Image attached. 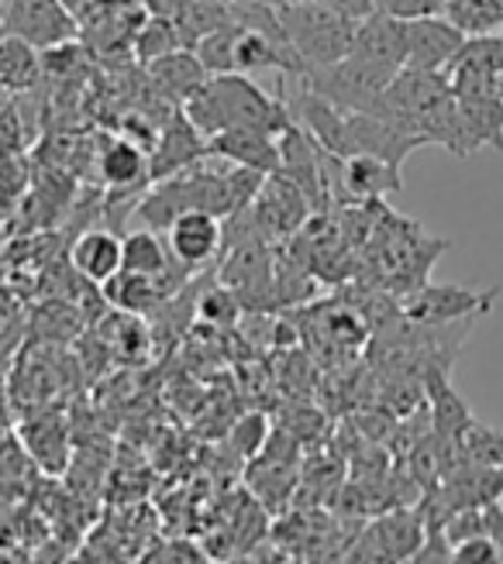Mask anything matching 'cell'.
I'll return each mask as SVG.
<instances>
[{
	"instance_id": "obj_34",
	"label": "cell",
	"mask_w": 503,
	"mask_h": 564,
	"mask_svg": "<svg viewBox=\"0 0 503 564\" xmlns=\"http://www.w3.org/2000/svg\"><path fill=\"white\" fill-rule=\"evenodd\" d=\"M0 35H4V0H0Z\"/></svg>"
},
{
	"instance_id": "obj_35",
	"label": "cell",
	"mask_w": 503,
	"mask_h": 564,
	"mask_svg": "<svg viewBox=\"0 0 503 564\" xmlns=\"http://www.w3.org/2000/svg\"><path fill=\"white\" fill-rule=\"evenodd\" d=\"M500 97H503V79H500Z\"/></svg>"
},
{
	"instance_id": "obj_12",
	"label": "cell",
	"mask_w": 503,
	"mask_h": 564,
	"mask_svg": "<svg viewBox=\"0 0 503 564\" xmlns=\"http://www.w3.org/2000/svg\"><path fill=\"white\" fill-rule=\"evenodd\" d=\"M352 55L366 59L386 73H400L407 66V21L386 11H373L355 24Z\"/></svg>"
},
{
	"instance_id": "obj_4",
	"label": "cell",
	"mask_w": 503,
	"mask_h": 564,
	"mask_svg": "<svg viewBox=\"0 0 503 564\" xmlns=\"http://www.w3.org/2000/svg\"><path fill=\"white\" fill-rule=\"evenodd\" d=\"M314 214H318L314 204L279 173L266 176L263 189L256 193V200L245 207L252 235L269 241V245L272 241H290Z\"/></svg>"
},
{
	"instance_id": "obj_13",
	"label": "cell",
	"mask_w": 503,
	"mask_h": 564,
	"mask_svg": "<svg viewBox=\"0 0 503 564\" xmlns=\"http://www.w3.org/2000/svg\"><path fill=\"white\" fill-rule=\"evenodd\" d=\"M211 155L225 159L245 169H256V173H279V134L259 131V128H228L207 138Z\"/></svg>"
},
{
	"instance_id": "obj_28",
	"label": "cell",
	"mask_w": 503,
	"mask_h": 564,
	"mask_svg": "<svg viewBox=\"0 0 503 564\" xmlns=\"http://www.w3.org/2000/svg\"><path fill=\"white\" fill-rule=\"evenodd\" d=\"M235 444H238V451L245 458H256L259 451L266 447V441H269V423H266V416H259V413H252V416H245V420H238L235 423Z\"/></svg>"
},
{
	"instance_id": "obj_23",
	"label": "cell",
	"mask_w": 503,
	"mask_h": 564,
	"mask_svg": "<svg viewBox=\"0 0 503 564\" xmlns=\"http://www.w3.org/2000/svg\"><path fill=\"white\" fill-rule=\"evenodd\" d=\"M176 48H186L180 32H176V24L170 18H159V14H149L142 18V24L135 28V39H131V52L142 59L146 66L162 59V55H170Z\"/></svg>"
},
{
	"instance_id": "obj_32",
	"label": "cell",
	"mask_w": 503,
	"mask_h": 564,
	"mask_svg": "<svg viewBox=\"0 0 503 564\" xmlns=\"http://www.w3.org/2000/svg\"><path fill=\"white\" fill-rule=\"evenodd\" d=\"M483 517H486V533L493 538V544H496V551H500V561H503V499L486 502V506H483Z\"/></svg>"
},
{
	"instance_id": "obj_25",
	"label": "cell",
	"mask_w": 503,
	"mask_h": 564,
	"mask_svg": "<svg viewBox=\"0 0 503 564\" xmlns=\"http://www.w3.org/2000/svg\"><path fill=\"white\" fill-rule=\"evenodd\" d=\"M462 465H503V431L472 423L462 437Z\"/></svg>"
},
{
	"instance_id": "obj_17",
	"label": "cell",
	"mask_w": 503,
	"mask_h": 564,
	"mask_svg": "<svg viewBox=\"0 0 503 564\" xmlns=\"http://www.w3.org/2000/svg\"><path fill=\"white\" fill-rule=\"evenodd\" d=\"M97 176L107 183L110 193H131L135 186L149 183V149H142L131 138L107 141L97 155Z\"/></svg>"
},
{
	"instance_id": "obj_22",
	"label": "cell",
	"mask_w": 503,
	"mask_h": 564,
	"mask_svg": "<svg viewBox=\"0 0 503 564\" xmlns=\"http://www.w3.org/2000/svg\"><path fill=\"white\" fill-rule=\"evenodd\" d=\"M110 351H115L121 361H146L149 348H152V334L146 327V321L138 314H125V310H115V317H107L104 324Z\"/></svg>"
},
{
	"instance_id": "obj_1",
	"label": "cell",
	"mask_w": 503,
	"mask_h": 564,
	"mask_svg": "<svg viewBox=\"0 0 503 564\" xmlns=\"http://www.w3.org/2000/svg\"><path fill=\"white\" fill-rule=\"evenodd\" d=\"M183 115L207 138L228 128H259L283 134L293 124L290 104L272 97L245 73H214L204 87L183 104Z\"/></svg>"
},
{
	"instance_id": "obj_18",
	"label": "cell",
	"mask_w": 503,
	"mask_h": 564,
	"mask_svg": "<svg viewBox=\"0 0 503 564\" xmlns=\"http://www.w3.org/2000/svg\"><path fill=\"white\" fill-rule=\"evenodd\" d=\"M21 444L42 471L60 475L69 465V431L60 416H39L21 423Z\"/></svg>"
},
{
	"instance_id": "obj_16",
	"label": "cell",
	"mask_w": 503,
	"mask_h": 564,
	"mask_svg": "<svg viewBox=\"0 0 503 564\" xmlns=\"http://www.w3.org/2000/svg\"><path fill=\"white\" fill-rule=\"evenodd\" d=\"M456 100H459L469 155L480 149L503 152V97H500V90L456 94Z\"/></svg>"
},
{
	"instance_id": "obj_21",
	"label": "cell",
	"mask_w": 503,
	"mask_h": 564,
	"mask_svg": "<svg viewBox=\"0 0 503 564\" xmlns=\"http://www.w3.org/2000/svg\"><path fill=\"white\" fill-rule=\"evenodd\" d=\"M32 42L18 35H0V90L4 94H24L32 90L42 76V59Z\"/></svg>"
},
{
	"instance_id": "obj_15",
	"label": "cell",
	"mask_w": 503,
	"mask_h": 564,
	"mask_svg": "<svg viewBox=\"0 0 503 564\" xmlns=\"http://www.w3.org/2000/svg\"><path fill=\"white\" fill-rule=\"evenodd\" d=\"M69 265L83 282H94V286H104L107 279H115L125 265L121 256V238L110 228H90L83 231L73 248H69Z\"/></svg>"
},
{
	"instance_id": "obj_33",
	"label": "cell",
	"mask_w": 503,
	"mask_h": 564,
	"mask_svg": "<svg viewBox=\"0 0 503 564\" xmlns=\"http://www.w3.org/2000/svg\"><path fill=\"white\" fill-rule=\"evenodd\" d=\"M60 4L76 18V24L83 21V18H90L97 8H100V0H60Z\"/></svg>"
},
{
	"instance_id": "obj_14",
	"label": "cell",
	"mask_w": 503,
	"mask_h": 564,
	"mask_svg": "<svg viewBox=\"0 0 503 564\" xmlns=\"http://www.w3.org/2000/svg\"><path fill=\"white\" fill-rule=\"evenodd\" d=\"M149 79L162 100H170L173 107H183L204 83L211 79V69L201 63V55L193 48H176L162 59L149 63Z\"/></svg>"
},
{
	"instance_id": "obj_20",
	"label": "cell",
	"mask_w": 503,
	"mask_h": 564,
	"mask_svg": "<svg viewBox=\"0 0 503 564\" xmlns=\"http://www.w3.org/2000/svg\"><path fill=\"white\" fill-rule=\"evenodd\" d=\"M121 256H125V265H121V269L138 272V275L162 279V282H165V290H173L170 272H173V269H183V265L173 259V251H170V245H165V238H159L152 228L125 235V238H121ZM186 272H190V269H186Z\"/></svg>"
},
{
	"instance_id": "obj_24",
	"label": "cell",
	"mask_w": 503,
	"mask_h": 564,
	"mask_svg": "<svg viewBox=\"0 0 503 564\" xmlns=\"http://www.w3.org/2000/svg\"><path fill=\"white\" fill-rule=\"evenodd\" d=\"M441 14L465 35H493L503 28V0H445Z\"/></svg>"
},
{
	"instance_id": "obj_7",
	"label": "cell",
	"mask_w": 503,
	"mask_h": 564,
	"mask_svg": "<svg viewBox=\"0 0 503 564\" xmlns=\"http://www.w3.org/2000/svg\"><path fill=\"white\" fill-rule=\"evenodd\" d=\"M4 32L35 48H52L76 39L79 24L60 0H4Z\"/></svg>"
},
{
	"instance_id": "obj_19",
	"label": "cell",
	"mask_w": 503,
	"mask_h": 564,
	"mask_svg": "<svg viewBox=\"0 0 503 564\" xmlns=\"http://www.w3.org/2000/svg\"><path fill=\"white\" fill-rule=\"evenodd\" d=\"M104 300L115 306V310H125V314H152L159 310L165 300H170V290H165L162 279H152V275H138V272H128L121 269L115 279L104 282Z\"/></svg>"
},
{
	"instance_id": "obj_31",
	"label": "cell",
	"mask_w": 503,
	"mask_h": 564,
	"mask_svg": "<svg viewBox=\"0 0 503 564\" xmlns=\"http://www.w3.org/2000/svg\"><path fill=\"white\" fill-rule=\"evenodd\" d=\"M324 4L331 8V11H339L342 18H349V21H362V18H370L373 11H379V0H324Z\"/></svg>"
},
{
	"instance_id": "obj_2",
	"label": "cell",
	"mask_w": 503,
	"mask_h": 564,
	"mask_svg": "<svg viewBox=\"0 0 503 564\" xmlns=\"http://www.w3.org/2000/svg\"><path fill=\"white\" fill-rule=\"evenodd\" d=\"M272 8L290 45L303 59V69L331 66L352 52L355 21L331 11L324 0H287V4H272Z\"/></svg>"
},
{
	"instance_id": "obj_3",
	"label": "cell",
	"mask_w": 503,
	"mask_h": 564,
	"mask_svg": "<svg viewBox=\"0 0 503 564\" xmlns=\"http://www.w3.org/2000/svg\"><path fill=\"white\" fill-rule=\"evenodd\" d=\"M397 73H386L358 55H345V59L331 63V66H314L303 69V76H297L307 90L321 94L324 100H331L334 107L342 110H373L386 90V83L394 79Z\"/></svg>"
},
{
	"instance_id": "obj_26",
	"label": "cell",
	"mask_w": 503,
	"mask_h": 564,
	"mask_svg": "<svg viewBox=\"0 0 503 564\" xmlns=\"http://www.w3.org/2000/svg\"><path fill=\"white\" fill-rule=\"evenodd\" d=\"M197 314L211 327H232L238 321V314H242V300L235 296L232 286H211L197 300Z\"/></svg>"
},
{
	"instance_id": "obj_10",
	"label": "cell",
	"mask_w": 503,
	"mask_h": 564,
	"mask_svg": "<svg viewBox=\"0 0 503 564\" xmlns=\"http://www.w3.org/2000/svg\"><path fill=\"white\" fill-rule=\"evenodd\" d=\"M165 245L183 269H201L221 259L225 251V217L207 210H186L165 228Z\"/></svg>"
},
{
	"instance_id": "obj_8",
	"label": "cell",
	"mask_w": 503,
	"mask_h": 564,
	"mask_svg": "<svg viewBox=\"0 0 503 564\" xmlns=\"http://www.w3.org/2000/svg\"><path fill=\"white\" fill-rule=\"evenodd\" d=\"M417 149H425V141L394 121L370 115V110H349L345 115V155L366 152L404 169V159Z\"/></svg>"
},
{
	"instance_id": "obj_30",
	"label": "cell",
	"mask_w": 503,
	"mask_h": 564,
	"mask_svg": "<svg viewBox=\"0 0 503 564\" xmlns=\"http://www.w3.org/2000/svg\"><path fill=\"white\" fill-rule=\"evenodd\" d=\"M445 0H379V11L397 14L404 21L410 18H425V14H441Z\"/></svg>"
},
{
	"instance_id": "obj_6",
	"label": "cell",
	"mask_w": 503,
	"mask_h": 564,
	"mask_svg": "<svg viewBox=\"0 0 503 564\" xmlns=\"http://www.w3.org/2000/svg\"><path fill=\"white\" fill-rule=\"evenodd\" d=\"M500 290H469V286H435V282H425L404 296L400 310L404 321L421 324V327H445L456 324L462 317H480L490 314L496 303Z\"/></svg>"
},
{
	"instance_id": "obj_27",
	"label": "cell",
	"mask_w": 503,
	"mask_h": 564,
	"mask_svg": "<svg viewBox=\"0 0 503 564\" xmlns=\"http://www.w3.org/2000/svg\"><path fill=\"white\" fill-rule=\"evenodd\" d=\"M28 189V169L24 162L14 155V149L0 145V200H21V193Z\"/></svg>"
},
{
	"instance_id": "obj_29",
	"label": "cell",
	"mask_w": 503,
	"mask_h": 564,
	"mask_svg": "<svg viewBox=\"0 0 503 564\" xmlns=\"http://www.w3.org/2000/svg\"><path fill=\"white\" fill-rule=\"evenodd\" d=\"M452 561H500V551L490 533L483 530V533H472V538L452 544Z\"/></svg>"
},
{
	"instance_id": "obj_11",
	"label": "cell",
	"mask_w": 503,
	"mask_h": 564,
	"mask_svg": "<svg viewBox=\"0 0 503 564\" xmlns=\"http://www.w3.org/2000/svg\"><path fill=\"white\" fill-rule=\"evenodd\" d=\"M465 32L445 14H425L407 21V66L445 73L465 45Z\"/></svg>"
},
{
	"instance_id": "obj_9",
	"label": "cell",
	"mask_w": 503,
	"mask_h": 564,
	"mask_svg": "<svg viewBox=\"0 0 503 564\" xmlns=\"http://www.w3.org/2000/svg\"><path fill=\"white\" fill-rule=\"evenodd\" d=\"M207 155H211L207 134L183 115V107H176L173 115L162 121L159 138H156V145L149 152V183L176 176V173H183V169H190L193 162H201Z\"/></svg>"
},
{
	"instance_id": "obj_5",
	"label": "cell",
	"mask_w": 503,
	"mask_h": 564,
	"mask_svg": "<svg viewBox=\"0 0 503 564\" xmlns=\"http://www.w3.org/2000/svg\"><path fill=\"white\" fill-rule=\"evenodd\" d=\"M425 510H394L366 527V533L342 551L349 561H414L425 544Z\"/></svg>"
}]
</instances>
